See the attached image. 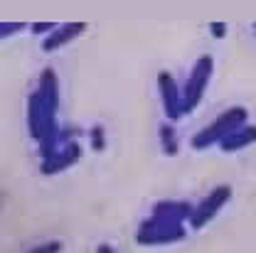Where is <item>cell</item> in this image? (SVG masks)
<instances>
[{
  "label": "cell",
  "instance_id": "cell-1",
  "mask_svg": "<svg viewBox=\"0 0 256 253\" xmlns=\"http://www.w3.org/2000/svg\"><path fill=\"white\" fill-rule=\"evenodd\" d=\"M192 209L194 207L190 202H172V199L153 204L150 217L136 231V244L138 246H165V244L185 241L188 236L185 222H190Z\"/></svg>",
  "mask_w": 256,
  "mask_h": 253
},
{
  "label": "cell",
  "instance_id": "cell-2",
  "mask_svg": "<svg viewBox=\"0 0 256 253\" xmlns=\"http://www.w3.org/2000/svg\"><path fill=\"white\" fill-rule=\"evenodd\" d=\"M57 106H60V79L54 69L40 74L37 89L28 98V130L32 140L44 143L57 130Z\"/></svg>",
  "mask_w": 256,
  "mask_h": 253
},
{
  "label": "cell",
  "instance_id": "cell-3",
  "mask_svg": "<svg viewBox=\"0 0 256 253\" xmlns=\"http://www.w3.org/2000/svg\"><path fill=\"white\" fill-rule=\"evenodd\" d=\"M246 121H249V111H246L244 106L226 108L222 116H217L204 130H200V133L192 138V150H207V148H212V145H220L232 133H236L239 128L246 126Z\"/></svg>",
  "mask_w": 256,
  "mask_h": 253
},
{
  "label": "cell",
  "instance_id": "cell-4",
  "mask_svg": "<svg viewBox=\"0 0 256 253\" xmlns=\"http://www.w3.org/2000/svg\"><path fill=\"white\" fill-rule=\"evenodd\" d=\"M212 74H214V57H212V54L197 57V62L192 64V69H190V76H188V81H185V86H182L188 113H192V111L200 106L202 96H204L207 86H210Z\"/></svg>",
  "mask_w": 256,
  "mask_h": 253
},
{
  "label": "cell",
  "instance_id": "cell-5",
  "mask_svg": "<svg viewBox=\"0 0 256 253\" xmlns=\"http://www.w3.org/2000/svg\"><path fill=\"white\" fill-rule=\"evenodd\" d=\"M232 194H234V192H232L229 185H220V187H214V190L210 192L202 202H197V207L192 209L190 222H188L190 229H194V231L204 229V226L226 207V202H232Z\"/></svg>",
  "mask_w": 256,
  "mask_h": 253
},
{
  "label": "cell",
  "instance_id": "cell-6",
  "mask_svg": "<svg viewBox=\"0 0 256 253\" xmlns=\"http://www.w3.org/2000/svg\"><path fill=\"white\" fill-rule=\"evenodd\" d=\"M158 91H160V101H162V111H165V118L170 123H178L188 108H185V94L182 89L178 86L175 76L170 71H160L158 74Z\"/></svg>",
  "mask_w": 256,
  "mask_h": 253
},
{
  "label": "cell",
  "instance_id": "cell-7",
  "mask_svg": "<svg viewBox=\"0 0 256 253\" xmlns=\"http://www.w3.org/2000/svg\"><path fill=\"white\" fill-rule=\"evenodd\" d=\"M79 158H82V145H79V140H72L62 148H57L54 153H50L47 158H42L40 172L42 175H60L64 170H69L72 165H76Z\"/></svg>",
  "mask_w": 256,
  "mask_h": 253
},
{
  "label": "cell",
  "instance_id": "cell-8",
  "mask_svg": "<svg viewBox=\"0 0 256 253\" xmlns=\"http://www.w3.org/2000/svg\"><path fill=\"white\" fill-rule=\"evenodd\" d=\"M84 32H86V25H84V22H66V25H60L52 34L44 37V42H42V52H47V54H50V52H57V49L66 47L72 39L82 37Z\"/></svg>",
  "mask_w": 256,
  "mask_h": 253
},
{
  "label": "cell",
  "instance_id": "cell-9",
  "mask_svg": "<svg viewBox=\"0 0 256 253\" xmlns=\"http://www.w3.org/2000/svg\"><path fill=\"white\" fill-rule=\"evenodd\" d=\"M252 143H256V126L246 123L244 128H239L236 133H232L226 140H222V143H220V150H222V153H236V150L249 148Z\"/></svg>",
  "mask_w": 256,
  "mask_h": 253
},
{
  "label": "cell",
  "instance_id": "cell-10",
  "mask_svg": "<svg viewBox=\"0 0 256 253\" xmlns=\"http://www.w3.org/2000/svg\"><path fill=\"white\" fill-rule=\"evenodd\" d=\"M160 135V148H162V153L168 155V158H172V155H178L180 153V138H178V130L170 126V123H162L158 130Z\"/></svg>",
  "mask_w": 256,
  "mask_h": 253
},
{
  "label": "cell",
  "instance_id": "cell-11",
  "mask_svg": "<svg viewBox=\"0 0 256 253\" xmlns=\"http://www.w3.org/2000/svg\"><path fill=\"white\" fill-rule=\"evenodd\" d=\"M89 135H92V150L104 153V148H106V130H104V126H94L89 130Z\"/></svg>",
  "mask_w": 256,
  "mask_h": 253
},
{
  "label": "cell",
  "instance_id": "cell-12",
  "mask_svg": "<svg viewBox=\"0 0 256 253\" xmlns=\"http://www.w3.org/2000/svg\"><path fill=\"white\" fill-rule=\"evenodd\" d=\"M64 251V244L60 239H50V241H42L40 246L30 249L28 253H62Z\"/></svg>",
  "mask_w": 256,
  "mask_h": 253
},
{
  "label": "cell",
  "instance_id": "cell-13",
  "mask_svg": "<svg viewBox=\"0 0 256 253\" xmlns=\"http://www.w3.org/2000/svg\"><path fill=\"white\" fill-rule=\"evenodd\" d=\"M25 32V25H0V39H8L10 34Z\"/></svg>",
  "mask_w": 256,
  "mask_h": 253
},
{
  "label": "cell",
  "instance_id": "cell-14",
  "mask_svg": "<svg viewBox=\"0 0 256 253\" xmlns=\"http://www.w3.org/2000/svg\"><path fill=\"white\" fill-rule=\"evenodd\" d=\"M30 30L34 32V34H40V32H50V34H52V32L57 30V25H54V22H42V25H32Z\"/></svg>",
  "mask_w": 256,
  "mask_h": 253
},
{
  "label": "cell",
  "instance_id": "cell-15",
  "mask_svg": "<svg viewBox=\"0 0 256 253\" xmlns=\"http://www.w3.org/2000/svg\"><path fill=\"white\" fill-rule=\"evenodd\" d=\"M210 32H212V37H220V39H222L224 34H226V25H224V22H212V25H210Z\"/></svg>",
  "mask_w": 256,
  "mask_h": 253
},
{
  "label": "cell",
  "instance_id": "cell-16",
  "mask_svg": "<svg viewBox=\"0 0 256 253\" xmlns=\"http://www.w3.org/2000/svg\"><path fill=\"white\" fill-rule=\"evenodd\" d=\"M96 253H116V251H114V246H108V244H98Z\"/></svg>",
  "mask_w": 256,
  "mask_h": 253
},
{
  "label": "cell",
  "instance_id": "cell-17",
  "mask_svg": "<svg viewBox=\"0 0 256 253\" xmlns=\"http://www.w3.org/2000/svg\"><path fill=\"white\" fill-rule=\"evenodd\" d=\"M254 37H256V25H254Z\"/></svg>",
  "mask_w": 256,
  "mask_h": 253
}]
</instances>
